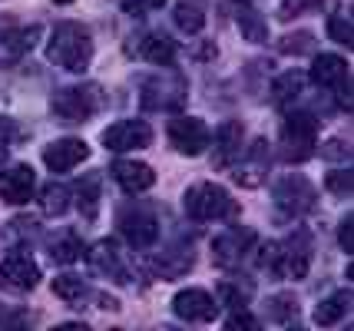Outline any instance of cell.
<instances>
[{
	"mask_svg": "<svg viewBox=\"0 0 354 331\" xmlns=\"http://www.w3.org/2000/svg\"><path fill=\"white\" fill-rule=\"evenodd\" d=\"M46 57H50V64L63 66L70 73H83L93 60L90 30L83 23H73V20L57 23V30L50 33V44H46Z\"/></svg>",
	"mask_w": 354,
	"mask_h": 331,
	"instance_id": "1",
	"label": "cell"
},
{
	"mask_svg": "<svg viewBox=\"0 0 354 331\" xmlns=\"http://www.w3.org/2000/svg\"><path fill=\"white\" fill-rule=\"evenodd\" d=\"M185 216L196 222H212V219H232L239 216V205L229 192L216 186V182H196L192 189H185Z\"/></svg>",
	"mask_w": 354,
	"mask_h": 331,
	"instance_id": "2",
	"label": "cell"
},
{
	"mask_svg": "<svg viewBox=\"0 0 354 331\" xmlns=\"http://www.w3.org/2000/svg\"><path fill=\"white\" fill-rule=\"evenodd\" d=\"M50 110L53 116L60 120V123H70V126H77V123H86L93 113L100 110V86L96 83H83V86H63L53 93L50 100Z\"/></svg>",
	"mask_w": 354,
	"mask_h": 331,
	"instance_id": "3",
	"label": "cell"
},
{
	"mask_svg": "<svg viewBox=\"0 0 354 331\" xmlns=\"http://www.w3.org/2000/svg\"><path fill=\"white\" fill-rule=\"evenodd\" d=\"M318 146V120L311 113L295 110L285 116L281 126V156L288 162H305Z\"/></svg>",
	"mask_w": 354,
	"mask_h": 331,
	"instance_id": "4",
	"label": "cell"
},
{
	"mask_svg": "<svg viewBox=\"0 0 354 331\" xmlns=\"http://www.w3.org/2000/svg\"><path fill=\"white\" fill-rule=\"evenodd\" d=\"M169 142L183 156H199L212 142V133L199 116H176V120H169Z\"/></svg>",
	"mask_w": 354,
	"mask_h": 331,
	"instance_id": "5",
	"label": "cell"
},
{
	"mask_svg": "<svg viewBox=\"0 0 354 331\" xmlns=\"http://www.w3.org/2000/svg\"><path fill=\"white\" fill-rule=\"evenodd\" d=\"M120 232L126 236V242L133 249H149L159 236V222H156L153 209L146 205H126L120 212Z\"/></svg>",
	"mask_w": 354,
	"mask_h": 331,
	"instance_id": "6",
	"label": "cell"
},
{
	"mask_svg": "<svg viewBox=\"0 0 354 331\" xmlns=\"http://www.w3.org/2000/svg\"><path fill=\"white\" fill-rule=\"evenodd\" d=\"M275 205L285 216H305L311 205H315V186H311L305 176H285L275 186Z\"/></svg>",
	"mask_w": 354,
	"mask_h": 331,
	"instance_id": "7",
	"label": "cell"
},
{
	"mask_svg": "<svg viewBox=\"0 0 354 331\" xmlns=\"http://www.w3.org/2000/svg\"><path fill=\"white\" fill-rule=\"evenodd\" d=\"M185 100V83L172 73H159V77L142 79V106L146 110H169V106H179Z\"/></svg>",
	"mask_w": 354,
	"mask_h": 331,
	"instance_id": "8",
	"label": "cell"
},
{
	"mask_svg": "<svg viewBox=\"0 0 354 331\" xmlns=\"http://www.w3.org/2000/svg\"><path fill=\"white\" fill-rule=\"evenodd\" d=\"M40 282V268L27 252H10L0 262V288L10 292H30Z\"/></svg>",
	"mask_w": 354,
	"mask_h": 331,
	"instance_id": "9",
	"label": "cell"
},
{
	"mask_svg": "<svg viewBox=\"0 0 354 331\" xmlns=\"http://www.w3.org/2000/svg\"><path fill=\"white\" fill-rule=\"evenodd\" d=\"M153 142V129L142 120H120L109 129H103V146L109 153H126V149H142Z\"/></svg>",
	"mask_w": 354,
	"mask_h": 331,
	"instance_id": "10",
	"label": "cell"
},
{
	"mask_svg": "<svg viewBox=\"0 0 354 331\" xmlns=\"http://www.w3.org/2000/svg\"><path fill=\"white\" fill-rule=\"evenodd\" d=\"M126 50L133 57L146 60V64H156V66H169L172 57H176V44L162 30H146V33H139V37H129Z\"/></svg>",
	"mask_w": 354,
	"mask_h": 331,
	"instance_id": "11",
	"label": "cell"
},
{
	"mask_svg": "<svg viewBox=\"0 0 354 331\" xmlns=\"http://www.w3.org/2000/svg\"><path fill=\"white\" fill-rule=\"evenodd\" d=\"M33 189H37V176H33L30 166L17 162V166L0 169V199H3V202H10V205L30 202Z\"/></svg>",
	"mask_w": 354,
	"mask_h": 331,
	"instance_id": "12",
	"label": "cell"
},
{
	"mask_svg": "<svg viewBox=\"0 0 354 331\" xmlns=\"http://www.w3.org/2000/svg\"><path fill=\"white\" fill-rule=\"evenodd\" d=\"M172 312L183 318V321H212L218 312L216 299L202 288H183L176 299H172Z\"/></svg>",
	"mask_w": 354,
	"mask_h": 331,
	"instance_id": "13",
	"label": "cell"
},
{
	"mask_svg": "<svg viewBox=\"0 0 354 331\" xmlns=\"http://www.w3.org/2000/svg\"><path fill=\"white\" fill-rule=\"evenodd\" d=\"M37 27H17L14 20H0V66L17 64L33 47Z\"/></svg>",
	"mask_w": 354,
	"mask_h": 331,
	"instance_id": "14",
	"label": "cell"
},
{
	"mask_svg": "<svg viewBox=\"0 0 354 331\" xmlns=\"http://www.w3.org/2000/svg\"><path fill=\"white\" fill-rule=\"evenodd\" d=\"M252 242H255V236H252L248 229H229V232H222V236L212 242V258H216L222 268L242 265V258H245Z\"/></svg>",
	"mask_w": 354,
	"mask_h": 331,
	"instance_id": "15",
	"label": "cell"
},
{
	"mask_svg": "<svg viewBox=\"0 0 354 331\" xmlns=\"http://www.w3.org/2000/svg\"><path fill=\"white\" fill-rule=\"evenodd\" d=\"M86 156H90V149H86L83 140H57L44 149V162L50 173H70V169H77Z\"/></svg>",
	"mask_w": 354,
	"mask_h": 331,
	"instance_id": "16",
	"label": "cell"
},
{
	"mask_svg": "<svg viewBox=\"0 0 354 331\" xmlns=\"http://www.w3.org/2000/svg\"><path fill=\"white\" fill-rule=\"evenodd\" d=\"M311 265V242L305 232H295L288 242H281V275L285 278H305Z\"/></svg>",
	"mask_w": 354,
	"mask_h": 331,
	"instance_id": "17",
	"label": "cell"
},
{
	"mask_svg": "<svg viewBox=\"0 0 354 331\" xmlns=\"http://www.w3.org/2000/svg\"><path fill=\"white\" fill-rule=\"evenodd\" d=\"M113 179L123 186V192L139 196V192H146L156 182V173H153V166H146V162H136V159H120V162L113 166Z\"/></svg>",
	"mask_w": 354,
	"mask_h": 331,
	"instance_id": "18",
	"label": "cell"
},
{
	"mask_svg": "<svg viewBox=\"0 0 354 331\" xmlns=\"http://www.w3.org/2000/svg\"><path fill=\"white\" fill-rule=\"evenodd\" d=\"M90 262H93V268H96L100 275H106V278H113V282H120V285L129 282V268H126L123 255L116 252V245H113L109 238H103V242H96V245H93Z\"/></svg>",
	"mask_w": 354,
	"mask_h": 331,
	"instance_id": "19",
	"label": "cell"
},
{
	"mask_svg": "<svg viewBox=\"0 0 354 331\" xmlns=\"http://www.w3.org/2000/svg\"><path fill=\"white\" fill-rule=\"evenodd\" d=\"M311 79L318 86H324V90H338L344 83H351V73H348V64L341 60L338 53H322V57H315Z\"/></svg>",
	"mask_w": 354,
	"mask_h": 331,
	"instance_id": "20",
	"label": "cell"
},
{
	"mask_svg": "<svg viewBox=\"0 0 354 331\" xmlns=\"http://www.w3.org/2000/svg\"><path fill=\"white\" fill-rule=\"evenodd\" d=\"M242 123H222L216 133V166H232V159L242 156Z\"/></svg>",
	"mask_w": 354,
	"mask_h": 331,
	"instance_id": "21",
	"label": "cell"
},
{
	"mask_svg": "<svg viewBox=\"0 0 354 331\" xmlns=\"http://www.w3.org/2000/svg\"><path fill=\"white\" fill-rule=\"evenodd\" d=\"M265 173H268V159H265V142L259 140L245 156H242V162H239L235 182H242V186H259Z\"/></svg>",
	"mask_w": 354,
	"mask_h": 331,
	"instance_id": "22",
	"label": "cell"
},
{
	"mask_svg": "<svg viewBox=\"0 0 354 331\" xmlns=\"http://www.w3.org/2000/svg\"><path fill=\"white\" fill-rule=\"evenodd\" d=\"M172 20H176V27L183 33L196 37L205 27V7H202V0H179L176 10H172Z\"/></svg>",
	"mask_w": 354,
	"mask_h": 331,
	"instance_id": "23",
	"label": "cell"
},
{
	"mask_svg": "<svg viewBox=\"0 0 354 331\" xmlns=\"http://www.w3.org/2000/svg\"><path fill=\"white\" fill-rule=\"evenodd\" d=\"M348 312H351V292H335V295H328V299L315 308V321H318L322 328H331V325H338Z\"/></svg>",
	"mask_w": 354,
	"mask_h": 331,
	"instance_id": "24",
	"label": "cell"
},
{
	"mask_svg": "<svg viewBox=\"0 0 354 331\" xmlns=\"http://www.w3.org/2000/svg\"><path fill=\"white\" fill-rule=\"evenodd\" d=\"M305 93V77L301 73H285V77L275 79V86H272V103L275 106H295L298 100Z\"/></svg>",
	"mask_w": 354,
	"mask_h": 331,
	"instance_id": "25",
	"label": "cell"
},
{
	"mask_svg": "<svg viewBox=\"0 0 354 331\" xmlns=\"http://www.w3.org/2000/svg\"><path fill=\"white\" fill-rule=\"evenodd\" d=\"M153 268L162 275V278H179L183 272L192 268V249H169V252H162L159 258L153 262Z\"/></svg>",
	"mask_w": 354,
	"mask_h": 331,
	"instance_id": "26",
	"label": "cell"
},
{
	"mask_svg": "<svg viewBox=\"0 0 354 331\" xmlns=\"http://www.w3.org/2000/svg\"><path fill=\"white\" fill-rule=\"evenodd\" d=\"M235 20H239L242 33H245L252 44H262V40H268V27H265V20L259 17V10H255V7L242 3V7H239V14H235Z\"/></svg>",
	"mask_w": 354,
	"mask_h": 331,
	"instance_id": "27",
	"label": "cell"
},
{
	"mask_svg": "<svg viewBox=\"0 0 354 331\" xmlns=\"http://www.w3.org/2000/svg\"><path fill=\"white\" fill-rule=\"evenodd\" d=\"M77 205L86 219H96V209H100V176H86L77 186Z\"/></svg>",
	"mask_w": 354,
	"mask_h": 331,
	"instance_id": "28",
	"label": "cell"
},
{
	"mask_svg": "<svg viewBox=\"0 0 354 331\" xmlns=\"http://www.w3.org/2000/svg\"><path fill=\"white\" fill-rule=\"evenodd\" d=\"M268 318L278 321V325H288L298 318V301L295 295H275V299H268Z\"/></svg>",
	"mask_w": 354,
	"mask_h": 331,
	"instance_id": "29",
	"label": "cell"
},
{
	"mask_svg": "<svg viewBox=\"0 0 354 331\" xmlns=\"http://www.w3.org/2000/svg\"><path fill=\"white\" fill-rule=\"evenodd\" d=\"M53 292H57L63 301H70V305H77V301L86 299V285H83V278H77V275H60V278H53Z\"/></svg>",
	"mask_w": 354,
	"mask_h": 331,
	"instance_id": "30",
	"label": "cell"
},
{
	"mask_svg": "<svg viewBox=\"0 0 354 331\" xmlns=\"http://www.w3.org/2000/svg\"><path fill=\"white\" fill-rule=\"evenodd\" d=\"M50 255H53V262H60V265H70V262H77L80 255H83V242H80L77 236H63L60 242H53Z\"/></svg>",
	"mask_w": 354,
	"mask_h": 331,
	"instance_id": "31",
	"label": "cell"
},
{
	"mask_svg": "<svg viewBox=\"0 0 354 331\" xmlns=\"http://www.w3.org/2000/svg\"><path fill=\"white\" fill-rule=\"evenodd\" d=\"M66 199H70V189L66 186H60V182H50L44 189V209L50 212V216H63L66 212Z\"/></svg>",
	"mask_w": 354,
	"mask_h": 331,
	"instance_id": "32",
	"label": "cell"
},
{
	"mask_svg": "<svg viewBox=\"0 0 354 331\" xmlns=\"http://www.w3.org/2000/svg\"><path fill=\"white\" fill-rule=\"evenodd\" d=\"M278 47H281V53H295V57H298V53H311V50H315V37H311L308 30L288 33V37H281Z\"/></svg>",
	"mask_w": 354,
	"mask_h": 331,
	"instance_id": "33",
	"label": "cell"
},
{
	"mask_svg": "<svg viewBox=\"0 0 354 331\" xmlns=\"http://www.w3.org/2000/svg\"><path fill=\"white\" fill-rule=\"evenodd\" d=\"M259 268H265V272H272V275L281 278V242H268V245L259 249Z\"/></svg>",
	"mask_w": 354,
	"mask_h": 331,
	"instance_id": "34",
	"label": "cell"
},
{
	"mask_svg": "<svg viewBox=\"0 0 354 331\" xmlns=\"http://www.w3.org/2000/svg\"><path fill=\"white\" fill-rule=\"evenodd\" d=\"M311 10H322V0H281L278 17H281V20H292V17L311 14Z\"/></svg>",
	"mask_w": 354,
	"mask_h": 331,
	"instance_id": "35",
	"label": "cell"
},
{
	"mask_svg": "<svg viewBox=\"0 0 354 331\" xmlns=\"http://www.w3.org/2000/svg\"><path fill=\"white\" fill-rule=\"evenodd\" d=\"M218 299H222V305H229V308H245L248 292H242V288H235V285H229V282H222L218 285Z\"/></svg>",
	"mask_w": 354,
	"mask_h": 331,
	"instance_id": "36",
	"label": "cell"
},
{
	"mask_svg": "<svg viewBox=\"0 0 354 331\" xmlns=\"http://www.w3.org/2000/svg\"><path fill=\"white\" fill-rule=\"evenodd\" d=\"M328 33H331V40L351 47V20H348V17H331V20H328Z\"/></svg>",
	"mask_w": 354,
	"mask_h": 331,
	"instance_id": "37",
	"label": "cell"
},
{
	"mask_svg": "<svg viewBox=\"0 0 354 331\" xmlns=\"http://www.w3.org/2000/svg\"><path fill=\"white\" fill-rule=\"evenodd\" d=\"M166 0H123V10L129 17H146V14H153V10H159Z\"/></svg>",
	"mask_w": 354,
	"mask_h": 331,
	"instance_id": "38",
	"label": "cell"
},
{
	"mask_svg": "<svg viewBox=\"0 0 354 331\" xmlns=\"http://www.w3.org/2000/svg\"><path fill=\"white\" fill-rule=\"evenodd\" d=\"M338 242H341V249L351 255L354 252V219H351V212L341 219V225H338Z\"/></svg>",
	"mask_w": 354,
	"mask_h": 331,
	"instance_id": "39",
	"label": "cell"
},
{
	"mask_svg": "<svg viewBox=\"0 0 354 331\" xmlns=\"http://www.w3.org/2000/svg\"><path fill=\"white\" fill-rule=\"evenodd\" d=\"M328 189L338 192V196H351V173H348V169L331 173V176H328Z\"/></svg>",
	"mask_w": 354,
	"mask_h": 331,
	"instance_id": "40",
	"label": "cell"
},
{
	"mask_svg": "<svg viewBox=\"0 0 354 331\" xmlns=\"http://www.w3.org/2000/svg\"><path fill=\"white\" fill-rule=\"evenodd\" d=\"M322 156L324 159H351V146H344L341 140H331L322 146Z\"/></svg>",
	"mask_w": 354,
	"mask_h": 331,
	"instance_id": "41",
	"label": "cell"
},
{
	"mask_svg": "<svg viewBox=\"0 0 354 331\" xmlns=\"http://www.w3.org/2000/svg\"><path fill=\"white\" fill-rule=\"evenodd\" d=\"M225 328H232V331H239V328H248V331H255L259 328V321L248 315V312H239V315H232L229 321H225Z\"/></svg>",
	"mask_w": 354,
	"mask_h": 331,
	"instance_id": "42",
	"label": "cell"
},
{
	"mask_svg": "<svg viewBox=\"0 0 354 331\" xmlns=\"http://www.w3.org/2000/svg\"><path fill=\"white\" fill-rule=\"evenodd\" d=\"M7 146H10V123L0 120V159L7 156Z\"/></svg>",
	"mask_w": 354,
	"mask_h": 331,
	"instance_id": "43",
	"label": "cell"
},
{
	"mask_svg": "<svg viewBox=\"0 0 354 331\" xmlns=\"http://www.w3.org/2000/svg\"><path fill=\"white\" fill-rule=\"evenodd\" d=\"M57 3H73V0H57Z\"/></svg>",
	"mask_w": 354,
	"mask_h": 331,
	"instance_id": "44",
	"label": "cell"
}]
</instances>
